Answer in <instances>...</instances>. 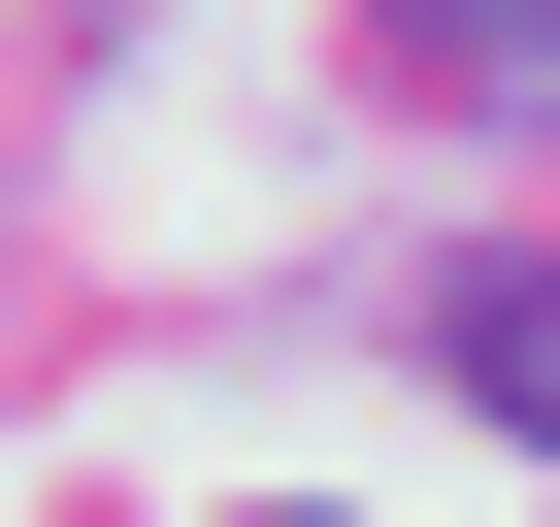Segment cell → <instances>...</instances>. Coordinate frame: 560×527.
Returning <instances> with one entry per match:
<instances>
[{
	"instance_id": "2",
	"label": "cell",
	"mask_w": 560,
	"mask_h": 527,
	"mask_svg": "<svg viewBox=\"0 0 560 527\" xmlns=\"http://www.w3.org/2000/svg\"><path fill=\"white\" fill-rule=\"evenodd\" d=\"M67 34H132V0H67Z\"/></svg>"
},
{
	"instance_id": "1",
	"label": "cell",
	"mask_w": 560,
	"mask_h": 527,
	"mask_svg": "<svg viewBox=\"0 0 560 527\" xmlns=\"http://www.w3.org/2000/svg\"><path fill=\"white\" fill-rule=\"evenodd\" d=\"M363 99L396 132H527L560 99V0H363Z\"/></svg>"
}]
</instances>
